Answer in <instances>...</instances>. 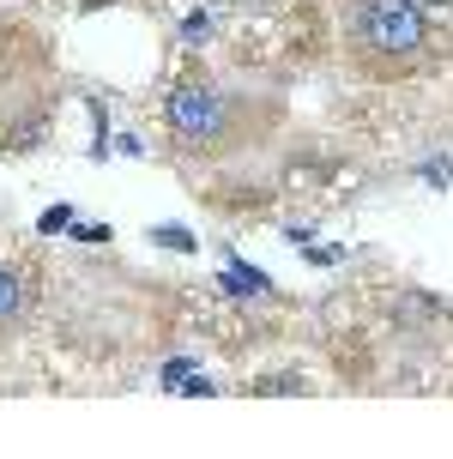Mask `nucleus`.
Here are the masks:
<instances>
[{"label":"nucleus","mask_w":453,"mask_h":459,"mask_svg":"<svg viewBox=\"0 0 453 459\" xmlns=\"http://www.w3.org/2000/svg\"><path fill=\"white\" fill-rule=\"evenodd\" d=\"M163 134L176 152H200V158H224L242 145V103L218 91L212 79H181L163 91Z\"/></svg>","instance_id":"nucleus-1"},{"label":"nucleus","mask_w":453,"mask_h":459,"mask_svg":"<svg viewBox=\"0 0 453 459\" xmlns=\"http://www.w3.org/2000/svg\"><path fill=\"white\" fill-rule=\"evenodd\" d=\"M344 43H351V55L369 61V67H387V73L411 67V61L430 48L423 0H357L351 19H344Z\"/></svg>","instance_id":"nucleus-2"},{"label":"nucleus","mask_w":453,"mask_h":459,"mask_svg":"<svg viewBox=\"0 0 453 459\" xmlns=\"http://www.w3.org/2000/svg\"><path fill=\"white\" fill-rule=\"evenodd\" d=\"M218 290L224 297H272V278L260 273V266H248V260H224V273H218Z\"/></svg>","instance_id":"nucleus-3"},{"label":"nucleus","mask_w":453,"mask_h":459,"mask_svg":"<svg viewBox=\"0 0 453 459\" xmlns=\"http://www.w3.org/2000/svg\"><path fill=\"white\" fill-rule=\"evenodd\" d=\"M24 302H30V284H24V273H19V266H0V326L19 321Z\"/></svg>","instance_id":"nucleus-4"},{"label":"nucleus","mask_w":453,"mask_h":459,"mask_svg":"<svg viewBox=\"0 0 453 459\" xmlns=\"http://www.w3.org/2000/svg\"><path fill=\"white\" fill-rule=\"evenodd\" d=\"M158 381H163V393H200V399H212V393H218V381H205L194 363H163Z\"/></svg>","instance_id":"nucleus-5"},{"label":"nucleus","mask_w":453,"mask_h":459,"mask_svg":"<svg viewBox=\"0 0 453 459\" xmlns=\"http://www.w3.org/2000/svg\"><path fill=\"white\" fill-rule=\"evenodd\" d=\"M254 393H260V399H284V393H309V381H302V368H266V375L254 381Z\"/></svg>","instance_id":"nucleus-6"},{"label":"nucleus","mask_w":453,"mask_h":459,"mask_svg":"<svg viewBox=\"0 0 453 459\" xmlns=\"http://www.w3.org/2000/svg\"><path fill=\"white\" fill-rule=\"evenodd\" d=\"M152 242H158V248H176V254H194V248H200V236H187L181 224H158V230H152Z\"/></svg>","instance_id":"nucleus-7"},{"label":"nucleus","mask_w":453,"mask_h":459,"mask_svg":"<svg viewBox=\"0 0 453 459\" xmlns=\"http://www.w3.org/2000/svg\"><path fill=\"white\" fill-rule=\"evenodd\" d=\"M417 182H423V187H448L453 182V163L448 158H423V163H417Z\"/></svg>","instance_id":"nucleus-8"},{"label":"nucleus","mask_w":453,"mask_h":459,"mask_svg":"<svg viewBox=\"0 0 453 459\" xmlns=\"http://www.w3.org/2000/svg\"><path fill=\"white\" fill-rule=\"evenodd\" d=\"M73 224H79V212H73V206H48L43 218H37V230H43V236H61V230H73Z\"/></svg>","instance_id":"nucleus-9"},{"label":"nucleus","mask_w":453,"mask_h":459,"mask_svg":"<svg viewBox=\"0 0 453 459\" xmlns=\"http://www.w3.org/2000/svg\"><path fill=\"white\" fill-rule=\"evenodd\" d=\"M181 43H212V13H187L181 19Z\"/></svg>","instance_id":"nucleus-10"},{"label":"nucleus","mask_w":453,"mask_h":459,"mask_svg":"<svg viewBox=\"0 0 453 459\" xmlns=\"http://www.w3.org/2000/svg\"><path fill=\"white\" fill-rule=\"evenodd\" d=\"M73 236H79V242H109V224H91V218H79V224H73Z\"/></svg>","instance_id":"nucleus-11"}]
</instances>
